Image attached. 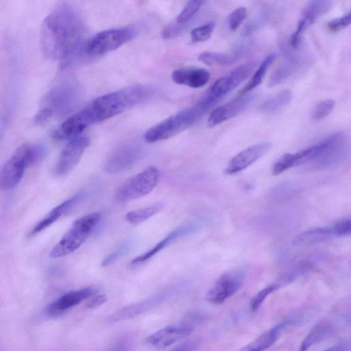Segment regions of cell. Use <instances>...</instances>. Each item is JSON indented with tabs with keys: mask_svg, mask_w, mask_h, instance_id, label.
Masks as SVG:
<instances>
[{
	"mask_svg": "<svg viewBox=\"0 0 351 351\" xmlns=\"http://www.w3.org/2000/svg\"><path fill=\"white\" fill-rule=\"evenodd\" d=\"M85 29L77 12L67 3L56 8L43 20L40 32V45L48 59L69 63L80 56Z\"/></svg>",
	"mask_w": 351,
	"mask_h": 351,
	"instance_id": "obj_1",
	"label": "cell"
},
{
	"mask_svg": "<svg viewBox=\"0 0 351 351\" xmlns=\"http://www.w3.org/2000/svg\"><path fill=\"white\" fill-rule=\"evenodd\" d=\"M150 89L141 85H134L112 92L93 101L88 106L97 122L113 117L145 100Z\"/></svg>",
	"mask_w": 351,
	"mask_h": 351,
	"instance_id": "obj_2",
	"label": "cell"
},
{
	"mask_svg": "<svg viewBox=\"0 0 351 351\" xmlns=\"http://www.w3.org/2000/svg\"><path fill=\"white\" fill-rule=\"evenodd\" d=\"M43 152L36 145H21L0 168V191H7L16 186L25 169L41 158Z\"/></svg>",
	"mask_w": 351,
	"mask_h": 351,
	"instance_id": "obj_3",
	"label": "cell"
},
{
	"mask_svg": "<svg viewBox=\"0 0 351 351\" xmlns=\"http://www.w3.org/2000/svg\"><path fill=\"white\" fill-rule=\"evenodd\" d=\"M101 217V213L95 211L77 219L51 250L49 256L60 258L77 250L99 223Z\"/></svg>",
	"mask_w": 351,
	"mask_h": 351,
	"instance_id": "obj_4",
	"label": "cell"
},
{
	"mask_svg": "<svg viewBox=\"0 0 351 351\" xmlns=\"http://www.w3.org/2000/svg\"><path fill=\"white\" fill-rule=\"evenodd\" d=\"M206 112L196 104L154 125L144 134L146 142L152 143L169 138L190 128Z\"/></svg>",
	"mask_w": 351,
	"mask_h": 351,
	"instance_id": "obj_5",
	"label": "cell"
},
{
	"mask_svg": "<svg viewBox=\"0 0 351 351\" xmlns=\"http://www.w3.org/2000/svg\"><path fill=\"white\" fill-rule=\"evenodd\" d=\"M136 34L137 31L132 27L113 28L100 32L86 40L80 56L105 54L118 49Z\"/></svg>",
	"mask_w": 351,
	"mask_h": 351,
	"instance_id": "obj_6",
	"label": "cell"
},
{
	"mask_svg": "<svg viewBox=\"0 0 351 351\" xmlns=\"http://www.w3.org/2000/svg\"><path fill=\"white\" fill-rule=\"evenodd\" d=\"M160 171L155 167H148L126 180L117 190L115 197L120 202H126L143 197L156 186Z\"/></svg>",
	"mask_w": 351,
	"mask_h": 351,
	"instance_id": "obj_7",
	"label": "cell"
},
{
	"mask_svg": "<svg viewBox=\"0 0 351 351\" xmlns=\"http://www.w3.org/2000/svg\"><path fill=\"white\" fill-rule=\"evenodd\" d=\"M256 62L243 64L220 77L210 87L204 95L217 104L223 97L245 81L254 71Z\"/></svg>",
	"mask_w": 351,
	"mask_h": 351,
	"instance_id": "obj_8",
	"label": "cell"
},
{
	"mask_svg": "<svg viewBox=\"0 0 351 351\" xmlns=\"http://www.w3.org/2000/svg\"><path fill=\"white\" fill-rule=\"evenodd\" d=\"M197 322V317L193 316L189 320L167 326L149 335L145 342L156 348H165L189 335Z\"/></svg>",
	"mask_w": 351,
	"mask_h": 351,
	"instance_id": "obj_9",
	"label": "cell"
},
{
	"mask_svg": "<svg viewBox=\"0 0 351 351\" xmlns=\"http://www.w3.org/2000/svg\"><path fill=\"white\" fill-rule=\"evenodd\" d=\"M330 140V136L298 152L284 154L274 163L272 174L279 175L291 167L317 160L325 152Z\"/></svg>",
	"mask_w": 351,
	"mask_h": 351,
	"instance_id": "obj_10",
	"label": "cell"
},
{
	"mask_svg": "<svg viewBox=\"0 0 351 351\" xmlns=\"http://www.w3.org/2000/svg\"><path fill=\"white\" fill-rule=\"evenodd\" d=\"M245 279L243 271L232 270L222 274L206 293V300L219 304L233 295L241 287Z\"/></svg>",
	"mask_w": 351,
	"mask_h": 351,
	"instance_id": "obj_11",
	"label": "cell"
},
{
	"mask_svg": "<svg viewBox=\"0 0 351 351\" xmlns=\"http://www.w3.org/2000/svg\"><path fill=\"white\" fill-rule=\"evenodd\" d=\"M95 123H97L96 119L88 106L63 121L54 130L52 137L57 141L71 140Z\"/></svg>",
	"mask_w": 351,
	"mask_h": 351,
	"instance_id": "obj_12",
	"label": "cell"
},
{
	"mask_svg": "<svg viewBox=\"0 0 351 351\" xmlns=\"http://www.w3.org/2000/svg\"><path fill=\"white\" fill-rule=\"evenodd\" d=\"M90 144L87 136H77L70 140L64 147L53 167L56 176L69 173L78 164Z\"/></svg>",
	"mask_w": 351,
	"mask_h": 351,
	"instance_id": "obj_13",
	"label": "cell"
},
{
	"mask_svg": "<svg viewBox=\"0 0 351 351\" xmlns=\"http://www.w3.org/2000/svg\"><path fill=\"white\" fill-rule=\"evenodd\" d=\"M176 291V287H171L147 299L123 306L110 315L107 321L115 323L136 317L162 303Z\"/></svg>",
	"mask_w": 351,
	"mask_h": 351,
	"instance_id": "obj_14",
	"label": "cell"
},
{
	"mask_svg": "<svg viewBox=\"0 0 351 351\" xmlns=\"http://www.w3.org/2000/svg\"><path fill=\"white\" fill-rule=\"evenodd\" d=\"M242 94L231 101L215 108L208 119L210 128L220 124L243 112L257 97L255 93Z\"/></svg>",
	"mask_w": 351,
	"mask_h": 351,
	"instance_id": "obj_15",
	"label": "cell"
},
{
	"mask_svg": "<svg viewBox=\"0 0 351 351\" xmlns=\"http://www.w3.org/2000/svg\"><path fill=\"white\" fill-rule=\"evenodd\" d=\"M96 292L97 289L92 287L67 292L47 306L45 313L49 317L59 316L92 297Z\"/></svg>",
	"mask_w": 351,
	"mask_h": 351,
	"instance_id": "obj_16",
	"label": "cell"
},
{
	"mask_svg": "<svg viewBox=\"0 0 351 351\" xmlns=\"http://www.w3.org/2000/svg\"><path fill=\"white\" fill-rule=\"evenodd\" d=\"M270 147V143L265 142L246 148L230 160L224 173L227 175H232L245 169L263 156Z\"/></svg>",
	"mask_w": 351,
	"mask_h": 351,
	"instance_id": "obj_17",
	"label": "cell"
},
{
	"mask_svg": "<svg viewBox=\"0 0 351 351\" xmlns=\"http://www.w3.org/2000/svg\"><path fill=\"white\" fill-rule=\"evenodd\" d=\"M201 225L200 222L193 221L180 226L170 232L150 250L133 258L130 262V265L134 267L144 263L176 239L198 230Z\"/></svg>",
	"mask_w": 351,
	"mask_h": 351,
	"instance_id": "obj_18",
	"label": "cell"
},
{
	"mask_svg": "<svg viewBox=\"0 0 351 351\" xmlns=\"http://www.w3.org/2000/svg\"><path fill=\"white\" fill-rule=\"evenodd\" d=\"M347 152L346 136L343 132L330 135V143L323 154L316 160L317 167L329 169L339 165Z\"/></svg>",
	"mask_w": 351,
	"mask_h": 351,
	"instance_id": "obj_19",
	"label": "cell"
},
{
	"mask_svg": "<svg viewBox=\"0 0 351 351\" xmlns=\"http://www.w3.org/2000/svg\"><path fill=\"white\" fill-rule=\"evenodd\" d=\"M141 149L134 144L125 145L118 148L109 158L105 165L108 173H117L132 167L140 158Z\"/></svg>",
	"mask_w": 351,
	"mask_h": 351,
	"instance_id": "obj_20",
	"label": "cell"
},
{
	"mask_svg": "<svg viewBox=\"0 0 351 351\" xmlns=\"http://www.w3.org/2000/svg\"><path fill=\"white\" fill-rule=\"evenodd\" d=\"M210 77V73L207 70L195 67L178 69L171 74V78L176 84L193 88L204 86L208 82Z\"/></svg>",
	"mask_w": 351,
	"mask_h": 351,
	"instance_id": "obj_21",
	"label": "cell"
},
{
	"mask_svg": "<svg viewBox=\"0 0 351 351\" xmlns=\"http://www.w3.org/2000/svg\"><path fill=\"white\" fill-rule=\"evenodd\" d=\"M81 196V194L75 195L53 208L31 229L28 233V236L34 237L53 224L60 217L71 210L80 199Z\"/></svg>",
	"mask_w": 351,
	"mask_h": 351,
	"instance_id": "obj_22",
	"label": "cell"
},
{
	"mask_svg": "<svg viewBox=\"0 0 351 351\" xmlns=\"http://www.w3.org/2000/svg\"><path fill=\"white\" fill-rule=\"evenodd\" d=\"M292 322L293 321L290 319H286L281 322L273 328L259 335L254 341L242 348V350L260 351L268 348L277 340L282 329Z\"/></svg>",
	"mask_w": 351,
	"mask_h": 351,
	"instance_id": "obj_23",
	"label": "cell"
},
{
	"mask_svg": "<svg viewBox=\"0 0 351 351\" xmlns=\"http://www.w3.org/2000/svg\"><path fill=\"white\" fill-rule=\"evenodd\" d=\"M335 236L332 227L314 228L298 234L293 243L295 245L304 246L324 241Z\"/></svg>",
	"mask_w": 351,
	"mask_h": 351,
	"instance_id": "obj_24",
	"label": "cell"
},
{
	"mask_svg": "<svg viewBox=\"0 0 351 351\" xmlns=\"http://www.w3.org/2000/svg\"><path fill=\"white\" fill-rule=\"evenodd\" d=\"M239 57V53H225L215 51H204L199 55L197 59L208 66H226L236 62Z\"/></svg>",
	"mask_w": 351,
	"mask_h": 351,
	"instance_id": "obj_25",
	"label": "cell"
},
{
	"mask_svg": "<svg viewBox=\"0 0 351 351\" xmlns=\"http://www.w3.org/2000/svg\"><path fill=\"white\" fill-rule=\"evenodd\" d=\"M332 327L326 322L317 324L304 338L301 343L300 350L304 351L311 346L324 339L332 332Z\"/></svg>",
	"mask_w": 351,
	"mask_h": 351,
	"instance_id": "obj_26",
	"label": "cell"
},
{
	"mask_svg": "<svg viewBox=\"0 0 351 351\" xmlns=\"http://www.w3.org/2000/svg\"><path fill=\"white\" fill-rule=\"evenodd\" d=\"M277 58L276 53H271L267 56L265 60L261 63L258 68L254 73L252 77L246 84V86L243 88L241 93L245 94L249 91L254 89L259 84H261L264 77L266 75V73L273 62L276 60Z\"/></svg>",
	"mask_w": 351,
	"mask_h": 351,
	"instance_id": "obj_27",
	"label": "cell"
},
{
	"mask_svg": "<svg viewBox=\"0 0 351 351\" xmlns=\"http://www.w3.org/2000/svg\"><path fill=\"white\" fill-rule=\"evenodd\" d=\"M293 96L291 90H282L265 101L261 106V110L264 112L277 111L289 104L293 99Z\"/></svg>",
	"mask_w": 351,
	"mask_h": 351,
	"instance_id": "obj_28",
	"label": "cell"
},
{
	"mask_svg": "<svg viewBox=\"0 0 351 351\" xmlns=\"http://www.w3.org/2000/svg\"><path fill=\"white\" fill-rule=\"evenodd\" d=\"M163 207L162 203L154 204L128 212L125 220L131 224H138L158 213Z\"/></svg>",
	"mask_w": 351,
	"mask_h": 351,
	"instance_id": "obj_29",
	"label": "cell"
},
{
	"mask_svg": "<svg viewBox=\"0 0 351 351\" xmlns=\"http://www.w3.org/2000/svg\"><path fill=\"white\" fill-rule=\"evenodd\" d=\"M330 0H311L303 10L301 18L312 24L329 8Z\"/></svg>",
	"mask_w": 351,
	"mask_h": 351,
	"instance_id": "obj_30",
	"label": "cell"
},
{
	"mask_svg": "<svg viewBox=\"0 0 351 351\" xmlns=\"http://www.w3.org/2000/svg\"><path fill=\"white\" fill-rule=\"evenodd\" d=\"M295 67L294 63L291 61L286 62L281 64L271 75L268 81V86L273 87L280 84L293 73Z\"/></svg>",
	"mask_w": 351,
	"mask_h": 351,
	"instance_id": "obj_31",
	"label": "cell"
},
{
	"mask_svg": "<svg viewBox=\"0 0 351 351\" xmlns=\"http://www.w3.org/2000/svg\"><path fill=\"white\" fill-rule=\"evenodd\" d=\"M204 0H189L183 10L178 14L176 22L184 24L189 22L196 14Z\"/></svg>",
	"mask_w": 351,
	"mask_h": 351,
	"instance_id": "obj_32",
	"label": "cell"
},
{
	"mask_svg": "<svg viewBox=\"0 0 351 351\" xmlns=\"http://www.w3.org/2000/svg\"><path fill=\"white\" fill-rule=\"evenodd\" d=\"M335 106L334 100L324 99L316 104L311 112V118L314 121H319L328 116Z\"/></svg>",
	"mask_w": 351,
	"mask_h": 351,
	"instance_id": "obj_33",
	"label": "cell"
},
{
	"mask_svg": "<svg viewBox=\"0 0 351 351\" xmlns=\"http://www.w3.org/2000/svg\"><path fill=\"white\" fill-rule=\"evenodd\" d=\"M214 28V23L210 22L193 29L191 32L192 41L193 43H199L207 40L211 36Z\"/></svg>",
	"mask_w": 351,
	"mask_h": 351,
	"instance_id": "obj_34",
	"label": "cell"
},
{
	"mask_svg": "<svg viewBox=\"0 0 351 351\" xmlns=\"http://www.w3.org/2000/svg\"><path fill=\"white\" fill-rule=\"evenodd\" d=\"M279 285L277 284H272L267 286L264 289L258 292L251 300L250 303V308L252 312H255L261 306L262 303L265 301L267 297L272 292L278 289Z\"/></svg>",
	"mask_w": 351,
	"mask_h": 351,
	"instance_id": "obj_35",
	"label": "cell"
},
{
	"mask_svg": "<svg viewBox=\"0 0 351 351\" xmlns=\"http://www.w3.org/2000/svg\"><path fill=\"white\" fill-rule=\"evenodd\" d=\"M297 190L296 185L291 182H284L276 185L271 192V196L277 199L291 195Z\"/></svg>",
	"mask_w": 351,
	"mask_h": 351,
	"instance_id": "obj_36",
	"label": "cell"
},
{
	"mask_svg": "<svg viewBox=\"0 0 351 351\" xmlns=\"http://www.w3.org/2000/svg\"><path fill=\"white\" fill-rule=\"evenodd\" d=\"M247 16V10L244 7H239L234 10L228 16V24L232 32L237 30Z\"/></svg>",
	"mask_w": 351,
	"mask_h": 351,
	"instance_id": "obj_37",
	"label": "cell"
},
{
	"mask_svg": "<svg viewBox=\"0 0 351 351\" xmlns=\"http://www.w3.org/2000/svg\"><path fill=\"white\" fill-rule=\"evenodd\" d=\"M311 25L306 20L300 19L296 29L289 38V43L293 48L297 49L299 47L304 32Z\"/></svg>",
	"mask_w": 351,
	"mask_h": 351,
	"instance_id": "obj_38",
	"label": "cell"
},
{
	"mask_svg": "<svg viewBox=\"0 0 351 351\" xmlns=\"http://www.w3.org/2000/svg\"><path fill=\"white\" fill-rule=\"evenodd\" d=\"M351 21V14L348 13L341 17L335 18L326 24L328 31L337 33L350 25Z\"/></svg>",
	"mask_w": 351,
	"mask_h": 351,
	"instance_id": "obj_39",
	"label": "cell"
},
{
	"mask_svg": "<svg viewBox=\"0 0 351 351\" xmlns=\"http://www.w3.org/2000/svg\"><path fill=\"white\" fill-rule=\"evenodd\" d=\"M129 248L128 244H123L118 249L114 250L113 252L110 253L108 256H107L101 263V265L103 267H106L114 261H116L118 258H119L121 256L125 254Z\"/></svg>",
	"mask_w": 351,
	"mask_h": 351,
	"instance_id": "obj_40",
	"label": "cell"
},
{
	"mask_svg": "<svg viewBox=\"0 0 351 351\" xmlns=\"http://www.w3.org/2000/svg\"><path fill=\"white\" fill-rule=\"evenodd\" d=\"M335 236H346L350 234L351 221L350 219H343L332 226Z\"/></svg>",
	"mask_w": 351,
	"mask_h": 351,
	"instance_id": "obj_41",
	"label": "cell"
},
{
	"mask_svg": "<svg viewBox=\"0 0 351 351\" xmlns=\"http://www.w3.org/2000/svg\"><path fill=\"white\" fill-rule=\"evenodd\" d=\"M108 298L106 295L100 294L94 295L86 304V307L88 308H93L102 305L107 301Z\"/></svg>",
	"mask_w": 351,
	"mask_h": 351,
	"instance_id": "obj_42",
	"label": "cell"
},
{
	"mask_svg": "<svg viewBox=\"0 0 351 351\" xmlns=\"http://www.w3.org/2000/svg\"><path fill=\"white\" fill-rule=\"evenodd\" d=\"M53 110L49 107H46L42 109L36 116L35 121L37 123L45 122L47 120L52 114Z\"/></svg>",
	"mask_w": 351,
	"mask_h": 351,
	"instance_id": "obj_43",
	"label": "cell"
},
{
	"mask_svg": "<svg viewBox=\"0 0 351 351\" xmlns=\"http://www.w3.org/2000/svg\"><path fill=\"white\" fill-rule=\"evenodd\" d=\"M195 344L191 342L185 343L182 345H180L179 347L174 348V350H193V349H195Z\"/></svg>",
	"mask_w": 351,
	"mask_h": 351,
	"instance_id": "obj_44",
	"label": "cell"
},
{
	"mask_svg": "<svg viewBox=\"0 0 351 351\" xmlns=\"http://www.w3.org/2000/svg\"><path fill=\"white\" fill-rule=\"evenodd\" d=\"M348 346L346 344H339L335 346H332L326 349V350H346V347Z\"/></svg>",
	"mask_w": 351,
	"mask_h": 351,
	"instance_id": "obj_45",
	"label": "cell"
}]
</instances>
